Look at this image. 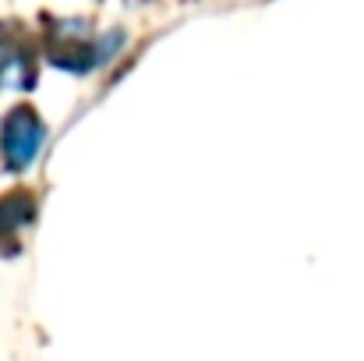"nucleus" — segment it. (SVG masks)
<instances>
[{"label":"nucleus","mask_w":364,"mask_h":361,"mask_svg":"<svg viewBox=\"0 0 364 361\" xmlns=\"http://www.w3.org/2000/svg\"><path fill=\"white\" fill-rule=\"evenodd\" d=\"M46 138H50L46 120L36 114V107H28V103L11 107L0 117V163H4V170H11V174L32 170L46 149Z\"/></svg>","instance_id":"1"}]
</instances>
